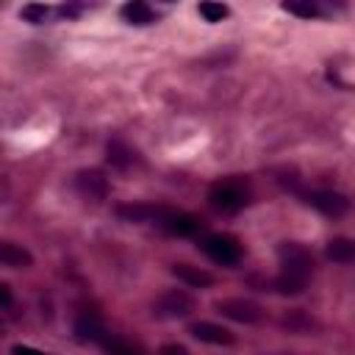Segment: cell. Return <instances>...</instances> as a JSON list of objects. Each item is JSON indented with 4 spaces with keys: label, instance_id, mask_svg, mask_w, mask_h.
I'll use <instances>...</instances> for the list:
<instances>
[{
    "label": "cell",
    "instance_id": "obj_1",
    "mask_svg": "<svg viewBox=\"0 0 355 355\" xmlns=\"http://www.w3.org/2000/svg\"><path fill=\"white\" fill-rule=\"evenodd\" d=\"M247 186L241 180H222V183H214L211 191H208V200L216 211H241L247 205Z\"/></svg>",
    "mask_w": 355,
    "mask_h": 355
},
{
    "label": "cell",
    "instance_id": "obj_2",
    "mask_svg": "<svg viewBox=\"0 0 355 355\" xmlns=\"http://www.w3.org/2000/svg\"><path fill=\"white\" fill-rule=\"evenodd\" d=\"M200 250H202L211 261L225 263V266L241 261V244H239V239H233V236H227V233H208V236L200 241Z\"/></svg>",
    "mask_w": 355,
    "mask_h": 355
},
{
    "label": "cell",
    "instance_id": "obj_3",
    "mask_svg": "<svg viewBox=\"0 0 355 355\" xmlns=\"http://www.w3.org/2000/svg\"><path fill=\"white\" fill-rule=\"evenodd\" d=\"M277 255H280V263H283V272L286 275H294V277H302V280L311 277V272H313V255L302 244L283 241L277 247Z\"/></svg>",
    "mask_w": 355,
    "mask_h": 355
},
{
    "label": "cell",
    "instance_id": "obj_4",
    "mask_svg": "<svg viewBox=\"0 0 355 355\" xmlns=\"http://www.w3.org/2000/svg\"><path fill=\"white\" fill-rule=\"evenodd\" d=\"M194 297L183 288H172V291H164L155 302H153V313L161 316V319H183L194 311Z\"/></svg>",
    "mask_w": 355,
    "mask_h": 355
},
{
    "label": "cell",
    "instance_id": "obj_5",
    "mask_svg": "<svg viewBox=\"0 0 355 355\" xmlns=\"http://www.w3.org/2000/svg\"><path fill=\"white\" fill-rule=\"evenodd\" d=\"M222 316L233 319V322H241V324H255L263 319V308L252 300H244V297H227V300H216L214 305Z\"/></svg>",
    "mask_w": 355,
    "mask_h": 355
},
{
    "label": "cell",
    "instance_id": "obj_6",
    "mask_svg": "<svg viewBox=\"0 0 355 355\" xmlns=\"http://www.w3.org/2000/svg\"><path fill=\"white\" fill-rule=\"evenodd\" d=\"M75 189L83 197H89L92 202H103L108 197V189L111 186H108V178H105L103 169H80L75 175Z\"/></svg>",
    "mask_w": 355,
    "mask_h": 355
},
{
    "label": "cell",
    "instance_id": "obj_7",
    "mask_svg": "<svg viewBox=\"0 0 355 355\" xmlns=\"http://www.w3.org/2000/svg\"><path fill=\"white\" fill-rule=\"evenodd\" d=\"M302 200L327 216H344L349 211V197L341 191H305Z\"/></svg>",
    "mask_w": 355,
    "mask_h": 355
},
{
    "label": "cell",
    "instance_id": "obj_8",
    "mask_svg": "<svg viewBox=\"0 0 355 355\" xmlns=\"http://www.w3.org/2000/svg\"><path fill=\"white\" fill-rule=\"evenodd\" d=\"M158 225L175 236H191L200 230V219L194 214H183V211H164Z\"/></svg>",
    "mask_w": 355,
    "mask_h": 355
},
{
    "label": "cell",
    "instance_id": "obj_9",
    "mask_svg": "<svg viewBox=\"0 0 355 355\" xmlns=\"http://www.w3.org/2000/svg\"><path fill=\"white\" fill-rule=\"evenodd\" d=\"M189 333L197 338V341H205V344H233L236 341V336L227 330V327H222V324H214V322H194L191 327H189Z\"/></svg>",
    "mask_w": 355,
    "mask_h": 355
},
{
    "label": "cell",
    "instance_id": "obj_10",
    "mask_svg": "<svg viewBox=\"0 0 355 355\" xmlns=\"http://www.w3.org/2000/svg\"><path fill=\"white\" fill-rule=\"evenodd\" d=\"M105 158H108V164H111L114 169H130V166L136 164V150H133L128 141H122V139H108V144H105Z\"/></svg>",
    "mask_w": 355,
    "mask_h": 355
},
{
    "label": "cell",
    "instance_id": "obj_11",
    "mask_svg": "<svg viewBox=\"0 0 355 355\" xmlns=\"http://www.w3.org/2000/svg\"><path fill=\"white\" fill-rule=\"evenodd\" d=\"M172 275H175L180 283L191 286V288H205V286L214 283V275H211V272H205V269H200V266H191V263H175V266H172Z\"/></svg>",
    "mask_w": 355,
    "mask_h": 355
},
{
    "label": "cell",
    "instance_id": "obj_12",
    "mask_svg": "<svg viewBox=\"0 0 355 355\" xmlns=\"http://www.w3.org/2000/svg\"><path fill=\"white\" fill-rule=\"evenodd\" d=\"M164 211H166V208L147 205V202H130V205H119V208H116V214H119L122 219H128V222H153V219L158 222Z\"/></svg>",
    "mask_w": 355,
    "mask_h": 355
},
{
    "label": "cell",
    "instance_id": "obj_13",
    "mask_svg": "<svg viewBox=\"0 0 355 355\" xmlns=\"http://www.w3.org/2000/svg\"><path fill=\"white\" fill-rule=\"evenodd\" d=\"M0 263L6 266H31L33 263V255L28 247L17 244V241H0Z\"/></svg>",
    "mask_w": 355,
    "mask_h": 355
},
{
    "label": "cell",
    "instance_id": "obj_14",
    "mask_svg": "<svg viewBox=\"0 0 355 355\" xmlns=\"http://www.w3.org/2000/svg\"><path fill=\"white\" fill-rule=\"evenodd\" d=\"M119 14H122V19L130 22V25H153V22L158 19V14H155L147 3H141V0L125 3V6L119 8Z\"/></svg>",
    "mask_w": 355,
    "mask_h": 355
},
{
    "label": "cell",
    "instance_id": "obj_15",
    "mask_svg": "<svg viewBox=\"0 0 355 355\" xmlns=\"http://www.w3.org/2000/svg\"><path fill=\"white\" fill-rule=\"evenodd\" d=\"M324 255H327L330 261L349 263V261L355 258V241H352V239H347V236H336V239H330V241H327Z\"/></svg>",
    "mask_w": 355,
    "mask_h": 355
},
{
    "label": "cell",
    "instance_id": "obj_16",
    "mask_svg": "<svg viewBox=\"0 0 355 355\" xmlns=\"http://www.w3.org/2000/svg\"><path fill=\"white\" fill-rule=\"evenodd\" d=\"M75 333H78L80 341H103L108 336L105 327L97 319H92V316H80L78 324H75Z\"/></svg>",
    "mask_w": 355,
    "mask_h": 355
},
{
    "label": "cell",
    "instance_id": "obj_17",
    "mask_svg": "<svg viewBox=\"0 0 355 355\" xmlns=\"http://www.w3.org/2000/svg\"><path fill=\"white\" fill-rule=\"evenodd\" d=\"M305 283H308V280H302V277H294V275L280 272L269 286H272L275 291L286 294V297H297V294H302V291H305Z\"/></svg>",
    "mask_w": 355,
    "mask_h": 355
},
{
    "label": "cell",
    "instance_id": "obj_18",
    "mask_svg": "<svg viewBox=\"0 0 355 355\" xmlns=\"http://www.w3.org/2000/svg\"><path fill=\"white\" fill-rule=\"evenodd\" d=\"M283 327H288L291 333H311L313 327H316V322L305 313V311H288L286 316H283Z\"/></svg>",
    "mask_w": 355,
    "mask_h": 355
},
{
    "label": "cell",
    "instance_id": "obj_19",
    "mask_svg": "<svg viewBox=\"0 0 355 355\" xmlns=\"http://www.w3.org/2000/svg\"><path fill=\"white\" fill-rule=\"evenodd\" d=\"M100 344L105 347L108 355H144L133 341H125V338H116V336H105Z\"/></svg>",
    "mask_w": 355,
    "mask_h": 355
},
{
    "label": "cell",
    "instance_id": "obj_20",
    "mask_svg": "<svg viewBox=\"0 0 355 355\" xmlns=\"http://www.w3.org/2000/svg\"><path fill=\"white\" fill-rule=\"evenodd\" d=\"M197 11H200V17H202L205 22H222V19L230 14V8H227L225 3H200Z\"/></svg>",
    "mask_w": 355,
    "mask_h": 355
},
{
    "label": "cell",
    "instance_id": "obj_21",
    "mask_svg": "<svg viewBox=\"0 0 355 355\" xmlns=\"http://www.w3.org/2000/svg\"><path fill=\"white\" fill-rule=\"evenodd\" d=\"M283 11H288V14H294V17H302V19L319 17V6H316V3H297V0H288V3H283Z\"/></svg>",
    "mask_w": 355,
    "mask_h": 355
},
{
    "label": "cell",
    "instance_id": "obj_22",
    "mask_svg": "<svg viewBox=\"0 0 355 355\" xmlns=\"http://www.w3.org/2000/svg\"><path fill=\"white\" fill-rule=\"evenodd\" d=\"M47 14H50V8H47L44 3H28V6H22V11H19V17H22L25 22H33V25L44 22Z\"/></svg>",
    "mask_w": 355,
    "mask_h": 355
},
{
    "label": "cell",
    "instance_id": "obj_23",
    "mask_svg": "<svg viewBox=\"0 0 355 355\" xmlns=\"http://www.w3.org/2000/svg\"><path fill=\"white\" fill-rule=\"evenodd\" d=\"M11 355H44V352L36 349V347H28V344H14L11 347Z\"/></svg>",
    "mask_w": 355,
    "mask_h": 355
},
{
    "label": "cell",
    "instance_id": "obj_24",
    "mask_svg": "<svg viewBox=\"0 0 355 355\" xmlns=\"http://www.w3.org/2000/svg\"><path fill=\"white\" fill-rule=\"evenodd\" d=\"M161 355H189V349L183 344H164L161 347Z\"/></svg>",
    "mask_w": 355,
    "mask_h": 355
},
{
    "label": "cell",
    "instance_id": "obj_25",
    "mask_svg": "<svg viewBox=\"0 0 355 355\" xmlns=\"http://www.w3.org/2000/svg\"><path fill=\"white\" fill-rule=\"evenodd\" d=\"M80 11H83L80 6H61V8H58V14H61V17H67V19H72V17H78Z\"/></svg>",
    "mask_w": 355,
    "mask_h": 355
},
{
    "label": "cell",
    "instance_id": "obj_26",
    "mask_svg": "<svg viewBox=\"0 0 355 355\" xmlns=\"http://www.w3.org/2000/svg\"><path fill=\"white\" fill-rule=\"evenodd\" d=\"M6 305H11V288L6 283H0V308H6Z\"/></svg>",
    "mask_w": 355,
    "mask_h": 355
}]
</instances>
